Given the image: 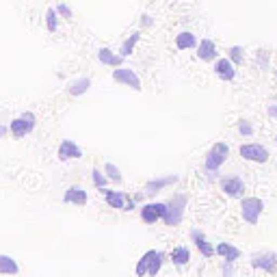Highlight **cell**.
Listing matches in <instances>:
<instances>
[{"mask_svg":"<svg viewBox=\"0 0 277 277\" xmlns=\"http://www.w3.org/2000/svg\"><path fill=\"white\" fill-rule=\"evenodd\" d=\"M253 123L249 121V119H240L238 121V134L240 137H245V139H249V137H253Z\"/></svg>","mask_w":277,"mask_h":277,"instance_id":"f1b7e54d","label":"cell"},{"mask_svg":"<svg viewBox=\"0 0 277 277\" xmlns=\"http://www.w3.org/2000/svg\"><path fill=\"white\" fill-rule=\"evenodd\" d=\"M56 13H58V15H63V17H67V20H69V17H72V9H69L67 4H63V2H61V4L56 7Z\"/></svg>","mask_w":277,"mask_h":277,"instance_id":"f546056e","label":"cell"},{"mask_svg":"<svg viewBox=\"0 0 277 277\" xmlns=\"http://www.w3.org/2000/svg\"><path fill=\"white\" fill-rule=\"evenodd\" d=\"M56 156L58 161L67 163V161H78V158H82V150L78 147V143L72 139H63L61 143H58V150H56Z\"/></svg>","mask_w":277,"mask_h":277,"instance_id":"30bf717a","label":"cell"},{"mask_svg":"<svg viewBox=\"0 0 277 277\" xmlns=\"http://www.w3.org/2000/svg\"><path fill=\"white\" fill-rule=\"evenodd\" d=\"M46 28H48L50 33H55L58 28V13H56V9H48V11H46Z\"/></svg>","mask_w":277,"mask_h":277,"instance_id":"83f0119b","label":"cell"},{"mask_svg":"<svg viewBox=\"0 0 277 277\" xmlns=\"http://www.w3.org/2000/svg\"><path fill=\"white\" fill-rule=\"evenodd\" d=\"M165 210H167V202H150L141 206V221L147 225H154L156 221H163Z\"/></svg>","mask_w":277,"mask_h":277,"instance_id":"ba28073f","label":"cell"},{"mask_svg":"<svg viewBox=\"0 0 277 277\" xmlns=\"http://www.w3.org/2000/svg\"><path fill=\"white\" fill-rule=\"evenodd\" d=\"M264 212V202L260 197H243L240 199V217L247 225H256Z\"/></svg>","mask_w":277,"mask_h":277,"instance_id":"277c9868","label":"cell"},{"mask_svg":"<svg viewBox=\"0 0 277 277\" xmlns=\"http://www.w3.org/2000/svg\"><path fill=\"white\" fill-rule=\"evenodd\" d=\"M227 58L234 63V65H243V61H245V50H243V46H232V48L227 50Z\"/></svg>","mask_w":277,"mask_h":277,"instance_id":"484cf974","label":"cell"},{"mask_svg":"<svg viewBox=\"0 0 277 277\" xmlns=\"http://www.w3.org/2000/svg\"><path fill=\"white\" fill-rule=\"evenodd\" d=\"M251 267L264 273H273L277 269V253L275 251H260L251 256Z\"/></svg>","mask_w":277,"mask_h":277,"instance_id":"9c48e42d","label":"cell"},{"mask_svg":"<svg viewBox=\"0 0 277 277\" xmlns=\"http://www.w3.org/2000/svg\"><path fill=\"white\" fill-rule=\"evenodd\" d=\"M191 240L195 243L197 251L202 253L204 258H212V256H215V247H212V245L208 243V238L204 236L202 229H191Z\"/></svg>","mask_w":277,"mask_h":277,"instance_id":"2e32d148","label":"cell"},{"mask_svg":"<svg viewBox=\"0 0 277 277\" xmlns=\"http://www.w3.org/2000/svg\"><path fill=\"white\" fill-rule=\"evenodd\" d=\"M9 132V128H4V126H0V137H4V134Z\"/></svg>","mask_w":277,"mask_h":277,"instance_id":"e575fe53","label":"cell"},{"mask_svg":"<svg viewBox=\"0 0 277 277\" xmlns=\"http://www.w3.org/2000/svg\"><path fill=\"white\" fill-rule=\"evenodd\" d=\"M139 39H141V33L139 31H134L130 37H128L126 41L121 44V50H119V55L126 58V56H130L132 52H134V48H137V44H139Z\"/></svg>","mask_w":277,"mask_h":277,"instance_id":"cb8c5ba5","label":"cell"},{"mask_svg":"<svg viewBox=\"0 0 277 277\" xmlns=\"http://www.w3.org/2000/svg\"><path fill=\"white\" fill-rule=\"evenodd\" d=\"M195 50H197V58L204 63H210V61L219 58V50H217V44L212 39H199Z\"/></svg>","mask_w":277,"mask_h":277,"instance_id":"4fadbf2b","label":"cell"},{"mask_svg":"<svg viewBox=\"0 0 277 277\" xmlns=\"http://www.w3.org/2000/svg\"><path fill=\"white\" fill-rule=\"evenodd\" d=\"M215 74H217V78L232 82L234 78H236V65H234L227 56H221V58L215 61Z\"/></svg>","mask_w":277,"mask_h":277,"instance_id":"8fae6325","label":"cell"},{"mask_svg":"<svg viewBox=\"0 0 277 277\" xmlns=\"http://www.w3.org/2000/svg\"><path fill=\"white\" fill-rule=\"evenodd\" d=\"M89 89H91V78H89V76H82V78L69 82L67 93H69V96H74V98H78V96H82V93H87Z\"/></svg>","mask_w":277,"mask_h":277,"instance_id":"7402d4cb","label":"cell"},{"mask_svg":"<svg viewBox=\"0 0 277 277\" xmlns=\"http://www.w3.org/2000/svg\"><path fill=\"white\" fill-rule=\"evenodd\" d=\"M91 180H93V186L100 188V191H104L106 184H109V178H106L104 171H100V169H91Z\"/></svg>","mask_w":277,"mask_h":277,"instance_id":"4316f807","label":"cell"},{"mask_svg":"<svg viewBox=\"0 0 277 277\" xmlns=\"http://www.w3.org/2000/svg\"><path fill=\"white\" fill-rule=\"evenodd\" d=\"M238 154L243 161L256 163V165H264V163H269V158H271L269 150L262 143H243L238 147Z\"/></svg>","mask_w":277,"mask_h":277,"instance_id":"5b68a950","label":"cell"},{"mask_svg":"<svg viewBox=\"0 0 277 277\" xmlns=\"http://www.w3.org/2000/svg\"><path fill=\"white\" fill-rule=\"evenodd\" d=\"M267 113H269L271 117H277V104H275V102H271V104L267 106Z\"/></svg>","mask_w":277,"mask_h":277,"instance_id":"1f68e13d","label":"cell"},{"mask_svg":"<svg viewBox=\"0 0 277 277\" xmlns=\"http://www.w3.org/2000/svg\"><path fill=\"white\" fill-rule=\"evenodd\" d=\"M98 61L102 63V65H109V67H121L123 65V56L119 52L111 50V48H100L98 50Z\"/></svg>","mask_w":277,"mask_h":277,"instance_id":"ac0fdd59","label":"cell"},{"mask_svg":"<svg viewBox=\"0 0 277 277\" xmlns=\"http://www.w3.org/2000/svg\"><path fill=\"white\" fill-rule=\"evenodd\" d=\"M180 180V175H175V173H171V175H161V178H154V180H150L145 184V195H156V193H161L163 188H167V186H171V184H175V182Z\"/></svg>","mask_w":277,"mask_h":277,"instance_id":"7c38bea8","label":"cell"},{"mask_svg":"<svg viewBox=\"0 0 277 277\" xmlns=\"http://www.w3.org/2000/svg\"><path fill=\"white\" fill-rule=\"evenodd\" d=\"M229 158V145L219 141L206 152L204 158V171H219V169L225 165V161Z\"/></svg>","mask_w":277,"mask_h":277,"instance_id":"7a4b0ae2","label":"cell"},{"mask_svg":"<svg viewBox=\"0 0 277 277\" xmlns=\"http://www.w3.org/2000/svg\"><path fill=\"white\" fill-rule=\"evenodd\" d=\"M35 123H37V117L33 113H22L20 117H15L13 121L9 123V132L13 139H22L26 134H31L35 130Z\"/></svg>","mask_w":277,"mask_h":277,"instance_id":"8992f818","label":"cell"},{"mask_svg":"<svg viewBox=\"0 0 277 277\" xmlns=\"http://www.w3.org/2000/svg\"><path fill=\"white\" fill-rule=\"evenodd\" d=\"M137 206H134V199L132 197H128V202H126V208H123V212H132Z\"/></svg>","mask_w":277,"mask_h":277,"instance_id":"d6a6232c","label":"cell"},{"mask_svg":"<svg viewBox=\"0 0 277 277\" xmlns=\"http://www.w3.org/2000/svg\"><path fill=\"white\" fill-rule=\"evenodd\" d=\"M113 80L115 82H119L121 87H128V89H132V91H141L143 89V82H141L139 78V74L134 72V69L130 67H115L113 69Z\"/></svg>","mask_w":277,"mask_h":277,"instance_id":"52a82bcc","label":"cell"},{"mask_svg":"<svg viewBox=\"0 0 277 277\" xmlns=\"http://www.w3.org/2000/svg\"><path fill=\"white\" fill-rule=\"evenodd\" d=\"M219 188L221 193L229 199H243L247 186H245V180L240 178L238 173H229V175H221L219 178Z\"/></svg>","mask_w":277,"mask_h":277,"instance_id":"3957f363","label":"cell"},{"mask_svg":"<svg viewBox=\"0 0 277 277\" xmlns=\"http://www.w3.org/2000/svg\"><path fill=\"white\" fill-rule=\"evenodd\" d=\"M275 143H277V134H275Z\"/></svg>","mask_w":277,"mask_h":277,"instance_id":"d590c367","label":"cell"},{"mask_svg":"<svg viewBox=\"0 0 277 277\" xmlns=\"http://www.w3.org/2000/svg\"><path fill=\"white\" fill-rule=\"evenodd\" d=\"M63 202L65 204H74V206H87L89 202V193L82 186H69L65 193H63Z\"/></svg>","mask_w":277,"mask_h":277,"instance_id":"5bb4252c","label":"cell"},{"mask_svg":"<svg viewBox=\"0 0 277 277\" xmlns=\"http://www.w3.org/2000/svg\"><path fill=\"white\" fill-rule=\"evenodd\" d=\"M104 175L109 178V182H115V184H121L123 182V173H121V169L117 167L115 163H106L104 165Z\"/></svg>","mask_w":277,"mask_h":277,"instance_id":"d4e9b609","label":"cell"},{"mask_svg":"<svg viewBox=\"0 0 277 277\" xmlns=\"http://www.w3.org/2000/svg\"><path fill=\"white\" fill-rule=\"evenodd\" d=\"M215 253L217 256H221L225 262H232V264L236 260H240V256H243V251H240L236 245H232V243H217Z\"/></svg>","mask_w":277,"mask_h":277,"instance_id":"9a60e30c","label":"cell"},{"mask_svg":"<svg viewBox=\"0 0 277 277\" xmlns=\"http://www.w3.org/2000/svg\"><path fill=\"white\" fill-rule=\"evenodd\" d=\"M143 24H145V26H150V24H152V20H150V15H143Z\"/></svg>","mask_w":277,"mask_h":277,"instance_id":"836d02e7","label":"cell"},{"mask_svg":"<svg viewBox=\"0 0 277 277\" xmlns=\"http://www.w3.org/2000/svg\"><path fill=\"white\" fill-rule=\"evenodd\" d=\"M104 195V202L115 210H123L126 208V202H128V195L123 191H113V188H104L102 191Z\"/></svg>","mask_w":277,"mask_h":277,"instance_id":"e0dca14e","label":"cell"},{"mask_svg":"<svg viewBox=\"0 0 277 277\" xmlns=\"http://www.w3.org/2000/svg\"><path fill=\"white\" fill-rule=\"evenodd\" d=\"M165 253L158 249H150V262H147V277H156L163 269Z\"/></svg>","mask_w":277,"mask_h":277,"instance_id":"ffe728a7","label":"cell"},{"mask_svg":"<svg viewBox=\"0 0 277 277\" xmlns=\"http://www.w3.org/2000/svg\"><path fill=\"white\" fill-rule=\"evenodd\" d=\"M186 206H188V197L184 193H175V195L167 202V210H165V217H163V223L167 227H175L184 221V215H186Z\"/></svg>","mask_w":277,"mask_h":277,"instance_id":"6da1fadb","label":"cell"},{"mask_svg":"<svg viewBox=\"0 0 277 277\" xmlns=\"http://www.w3.org/2000/svg\"><path fill=\"white\" fill-rule=\"evenodd\" d=\"M197 44H199V39L193 31H182L175 35V48L178 50H195Z\"/></svg>","mask_w":277,"mask_h":277,"instance_id":"d6986e66","label":"cell"},{"mask_svg":"<svg viewBox=\"0 0 277 277\" xmlns=\"http://www.w3.org/2000/svg\"><path fill=\"white\" fill-rule=\"evenodd\" d=\"M236 271H234V264L232 262H223V277H234Z\"/></svg>","mask_w":277,"mask_h":277,"instance_id":"4dcf8cb0","label":"cell"},{"mask_svg":"<svg viewBox=\"0 0 277 277\" xmlns=\"http://www.w3.org/2000/svg\"><path fill=\"white\" fill-rule=\"evenodd\" d=\"M20 273V264L11 256H0V275H17Z\"/></svg>","mask_w":277,"mask_h":277,"instance_id":"603a6c76","label":"cell"},{"mask_svg":"<svg viewBox=\"0 0 277 277\" xmlns=\"http://www.w3.org/2000/svg\"><path fill=\"white\" fill-rule=\"evenodd\" d=\"M169 260H171L175 267H186V264L191 262V251H188V247H184V245L173 247L171 253H169Z\"/></svg>","mask_w":277,"mask_h":277,"instance_id":"44dd1931","label":"cell"}]
</instances>
